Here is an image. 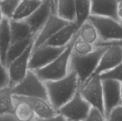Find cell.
Returning a JSON list of instances; mask_svg holds the SVG:
<instances>
[{
	"mask_svg": "<svg viewBox=\"0 0 122 121\" xmlns=\"http://www.w3.org/2000/svg\"></svg>",
	"mask_w": 122,
	"mask_h": 121,
	"instance_id": "cell-36",
	"label": "cell"
},
{
	"mask_svg": "<svg viewBox=\"0 0 122 121\" xmlns=\"http://www.w3.org/2000/svg\"><path fill=\"white\" fill-rule=\"evenodd\" d=\"M35 38H30L23 41H19L11 44L6 56V66L9 65L18 56H19L29 46V45L34 41Z\"/></svg>",
	"mask_w": 122,
	"mask_h": 121,
	"instance_id": "cell-24",
	"label": "cell"
},
{
	"mask_svg": "<svg viewBox=\"0 0 122 121\" xmlns=\"http://www.w3.org/2000/svg\"><path fill=\"white\" fill-rule=\"evenodd\" d=\"M66 47L43 45L33 50L29 62V69L35 71L47 66L59 56L64 51Z\"/></svg>",
	"mask_w": 122,
	"mask_h": 121,
	"instance_id": "cell-8",
	"label": "cell"
},
{
	"mask_svg": "<svg viewBox=\"0 0 122 121\" xmlns=\"http://www.w3.org/2000/svg\"><path fill=\"white\" fill-rule=\"evenodd\" d=\"M104 115L107 118L117 106L122 104V83L112 79H102Z\"/></svg>",
	"mask_w": 122,
	"mask_h": 121,
	"instance_id": "cell-10",
	"label": "cell"
},
{
	"mask_svg": "<svg viewBox=\"0 0 122 121\" xmlns=\"http://www.w3.org/2000/svg\"></svg>",
	"mask_w": 122,
	"mask_h": 121,
	"instance_id": "cell-38",
	"label": "cell"
},
{
	"mask_svg": "<svg viewBox=\"0 0 122 121\" xmlns=\"http://www.w3.org/2000/svg\"><path fill=\"white\" fill-rule=\"evenodd\" d=\"M36 1H42V0H36Z\"/></svg>",
	"mask_w": 122,
	"mask_h": 121,
	"instance_id": "cell-37",
	"label": "cell"
},
{
	"mask_svg": "<svg viewBox=\"0 0 122 121\" xmlns=\"http://www.w3.org/2000/svg\"><path fill=\"white\" fill-rule=\"evenodd\" d=\"M78 36V31L73 37L64 51L47 66L34 71L39 78L44 82L60 79L69 73V61L73 51V45Z\"/></svg>",
	"mask_w": 122,
	"mask_h": 121,
	"instance_id": "cell-3",
	"label": "cell"
},
{
	"mask_svg": "<svg viewBox=\"0 0 122 121\" xmlns=\"http://www.w3.org/2000/svg\"><path fill=\"white\" fill-rule=\"evenodd\" d=\"M106 118L107 121H122V104L115 107Z\"/></svg>",
	"mask_w": 122,
	"mask_h": 121,
	"instance_id": "cell-31",
	"label": "cell"
},
{
	"mask_svg": "<svg viewBox=\"0 0 122 121\" xmlns=\"http://www.w3.org/2000/svg\"><path fill=\"white\" fill-rule=\"evenodd\" d=\"M69 22L70 21H66L59 17L56 14L51 13L45 24L36 36L34 41L33 50H35L43 46L58 31H59Z\"/></svg>",
	"mask_w": 122,
	"mask_h": 121,
	"instance_id": "cell-11",
	"label": "cell"
},
{
	"mask_svg": "<svg viewBox=\"0 0 122 121\" xmlns=\"http://www.w3.org/2000/svg\"><path fill=\"white\" fill-rule=\"evenodd\" d=\"M51 13H54L53 0H42L39 6L24 19L35 36L41 29Z\"/></svg>",
	"mask_w": 122,
	"mask_h": 121,
	"instance_id": "cell-12",
	"label": "cell"
},
{
	"mask_svg": "<svg viewBox=\"0 0 122 121\" xmlns=\"http://www.w3.org/2000/svg\"><path fill=\"white\" fill-rule=\"evenodd\" d=\"M90 5L91 15L107 16L120 21L118 0H90Z\"/></svg>",
	"mask_w": 122,
	"mask_h": 121,
	"instance_id": "cell-15",
	"label": "cell"
},
{
	"mask_svg": "<svg viewBox=\"0 0 122 121\" xmlns=\"http://www.w3.org/2000/svg\"><path fill=\"white\" fill-rule=\"evenodd\" d=\"M76 9V23L79 29L82 24L86 21L91 15L90 0H75Z\"/></svg>",
	"mask_w": 122,
	"mask_h": 121,
	"instance_id": "cell-25",
	"label": "cell"
},
{
	"mask_svg": "<svg viewBox=\"0 0 122 121\" xmlns=\"http://www.w3.org/2000/svg\"><path fill=\"white\" fill-rule=\"evenodd\" d=\"M14 99H20L27 102L32 108L35 115L39 118H51L58 114L57 111L52 106L49 101L40 98L24 97L13 96Z\"/></svg>",
	"mask_w": 122,
	"mask_h": 121,
	"instance_id": "cell-14",
	"label": "cell"
},
{
	"mask_svg": "<svg viewBox=\"0 0 122 121\" xmlns=\"http://www.w3.org/2000/svg\"><path fill=\"white\" fill-rule=\"evenodd\" d=\"M9 24L11 36V44L36 37L25 20L9 19Z\"/></svg>",
	"mask_w": 122,
	"mask_h": 121,
	"instance_id": "cell-17",
	"label": "cell"
},
{
	"mask_svg": "<svg viewBox=\"0 0 122 121\" xmlns=\"http://www.w3.org/2000/svg\"><path fill=\"white\" fill-rule=\"evenodd\" d=\"M34 41L7 67L9 76V86L12 87L24 79L29 71V62L33 51Z\"/></svg>",
	"mask_w": 122,
	"mask_h": 121,
	"instance_id": "cell-9",
	"label": "cell"
},
{
	"mask_svg": "<svg viewBox=\"0 0 122 121\" xmlns=\"http://www.w3.org/2000/svg\"><path fill=\"white\" fill-rule=\"evenodd\" d=\"M92 106L78 91L73 98L58 110L67 121H84L89 115Z\"/></svg>",
	"mask_w": 122,
	"mask_h": 121,
	"instance_id": "cell-7",
	"label": "cell"
},
{
	"mask_svg": "<svg viewBox=\"0 0 122 121\" xmlns=\"http://www.w3.org/2000/svg\"><path fill=\"white\" fill-rule=\"evenodd\" d=\"M88 19L96 27L99 41H110L122 39V21L111 17L96 15H90Z\"/></svg>",
	"mask_w": 122,
	"mask_h": 121,
	"instance_id": "cell-5",
	"label": "cell"
},
{
	"mask_svg": "<svg viewBox=\"0 0 122 121\" xmlns=\"http://www.w3.org/2000/svg\"><path fill=\"white\" fill-rule=\"evenodd\" d=\"M79 37L92 44L95 45L99 41V36L96 27L87 19L84 21L78 30Z\"/></svg>",
	"mask_w": 122,
	"mask_h": 121,
	"instance_id": "cell-23",
	"label": "cell"
},
{
	"mask_svg": "<svg viewBox=\"0 0 122 121\" xmlns=\"http://www.w3.org/2000/svg\"><path fill=\"white\" fill-rule=\"evenodd\" d=\"M102 79H112L122 84V61L113 69L100 75Z\"/></svg>",
	"mask_w": 122,
	"mask_h": 121,
	"instance_id": "cell-28",
	"label": "cell"
},
{
	"mask_svg": "<svg viewBox=\"0 0 122 121\" xmlns=\"http://www.w3.org/2000/svg\"><path fill=\"white\" fill-rule=\"evenodd\" d=\"M4 15H3V13H2V11H1V9H0V24H1V21H2V20H3V19H4Z\"/></svg>",
	"mask_w": 122,
	"mask_h": 121,
	"instance_id": "cell-35",
	"label": "cell"
},
{
	"mask_svg": "<svg viewBox=\"0 0 122 121\" xmlns=\"http://www.w3.org/2000/svg\"><path fill=\"white\" fill-rule=\"evenodd\" d=\"M36 121H67V120L61 114L58 113L56 116L51 117V118H37L36 119Z\"/></svg>",
	"mask_w": 122,
	"mask_h": 121,
	"instance_id": "cell-33",
	"label": "cell"
},
{
	"mask_svg": "<svg viewBox=\"0 0 122 121\" xmlns=\"http://www.w3.org/2000/svg\"><path fill=\"white\" fill-rule=\"evenodd\" d=\"M21 0H0V9L4 17L9 19Z\"/></svg>",
	"mask_w": 122,
	"mask_h": 121,
	"instance_id": "cell-27",
	"label": "cell"
},
{
	"mask_svg": "<svg viewBox=\"0 0 122 121\" xmlns=\"http://www.w3.org/2000/svg\"><path fill=\"white\" fill-rule=\"evenodd\" d=\"M79 92L92 108L99 110L104 114L102 79L100 76H93L89 78L79 86Z\"/></svg>",
	"mask_w": 122,
	"mask_h": 121,
	"instance_id": "cell-6",
	"label": "cell"
},
{
	"mask_svg": "<svg viewBox=\"0 0 122 121\" xmlns=\"http://www.w3.org/2000/svg\"><path fill=\"white\" fill-rule=\"evenodd\" d=\"M55 14L66 21H75L76 18L75 0H57Z\"/></svg>",
	"mask_w": 122,
	"mask_h": 121,
	"instance_id": "cell-19",
	"label": "cell"
},
{
	"mask_svg": "<svg viewBox=\"0 0 122 121\" xmlns=\"http://www.w3.org/2000/svg\"><path fill=\"white\" fill-rule=\"evenodd\" d=\"M84 121H107V118L99 110L92 107L89 115Z\"/></svg>",
	"mask_w": 122,
	"mask_h": 121,
	"instance_id": "cell-30",
	"label": "cell"
},
{
	"mask_svg": "<svg viewBox=\"0 0 122 121\" xmlns=\"http://www.w3.org/2000/svg\"><path fill=\"white\" fill-rule=\"evenodd\" d=\"M107 47H97L86 55H78L72 51L69 66V71H74L79 78V86L90 78L95 71L99 60Z\"/></svg>",
	"mask_w": 122,
	"mask_h": 121,
	"instance_id": "cell-2",
	"label": "cell"
},
{
	"mask_svg": "<svg viewBox=\"0 0 122 121\" xmlns=\"http://www.w3.org/2000/svg\"><path fill=\"white\" fill-rule=\"evenodd\" d=\"M9 86V76L6 66L0 60V89Z\"/></svg>",
	"mask_w": 122,
	"mask_h": 121,
	"instance_id": "cell-29",
	"label": "cell"
},
{
	"mask_svg": "<svg viewBox=\"0 0 122 121\" xmlns=\"http://www.w3.org/2000/svg\"><path fill=\"white\" fill-rule=\"evenodd\" d=\"M16 101L14 106V115L18 121H31L35 117V113L31 106L26 101L20 99H14Z\"/></svg>",
	"mask_w": 122,
	"mask_h": 121,
	"instance_id": "cell-22",
	"label": "cell"
},
{
	"mask_svg": "<svg viewBox=\"0 0 122 121\" xmlns=\"http://www.w3.org/2000/svg\"><path fill=\"white\" fill-rule=\"evenodd\" d=\"M42 1L21 0L16 6L11 19L24 20L28 18L41 4Z\"/></svg>",
	"mask_w": 122,
	"mask_h": 121,
	"instance_id": "cell-20",
	"label": "cell"
},
{
	"mask_svg": "<svg viewBox=\"0 0 122 121\" xmlns=\"http://www.w3.org/2000/svg\"><path fill=\"white\" fill-rule=\"evenodd\" d=\"M49 101L57 111L70 101L79 88L77 75L74 71H69L64 77L55 80L45 81Z\"/></svg>",
	"mask_w": 122,
	"mask_h": 121,
	"instance_id": "cell-1",
	"label": "cell"
},
{
	"mask_svg": "<svg viewBox=\"0 0 122 121\" xmlns=\"http://www.w3.org/2000/svg\"><path fill=\"white\" fill-rule=\"evenodd\" d=\"M122 61V48L117 46H107L102 54L92 76H100L101 74L113 69Z\"/></svg>",
	"mask_w": 122,
	"mask_h": 121,
	"instance_id": "cell-13",
	"label": "cell"
},
{
	"mask_svg": "<svg viewBox=\"0 0 122 121\" xmlns=\"http://www.w3.org/2000/svg\"><path fill=\"white\" fill-rule=\"evenodd\" d=\"M11 88L14 96L40 98L49 101L44 82L39 78L34 71L30 69L24 79L12 86Z\"/></svg>",
	"mask_w": 122,
	"mask_h": 121,
	"instance_id": "cell-4",
	"label": "cell"
},
{
	"mask_svg": "<svg viewBox=\"0 0 122 121\" xmlns=\"http://www.w3.org/2000/svg\"><path fill=\"white\" fill-rule=\"evenodd\" d=\"M12 88L6 86L0 89V116L13 114L14 110Z\"/></svg>",
	"mask_w": 122,
	"mask_h": 121,
	"instance_id": "cell-21",
	"label": "cell"
},
{
	"mask_svg": "<svg viewBox=\"0 0 122 121\" xmlns=\"http://www.w3.org/2000/svg\"><path fill=\"white\" fill-rule=\"evenodd\" d=\"M118 14L120 21H122V0H118Z\"/></svg>",
	"mask_w": 122,
	"mask_h": 121,
	"instance_id": "cell-34",
	"label": "cell"
},
{
	"mask_svg": "<svg viewBox=\"0 0 122 121\" xmlns=\"http://www.w3.org/2000/svg\"><path fill=\"white\" fill-rule=\"evenodd\" d=\"M79 27L76 21L69 22L59 31H58L44 45L58 47L66 46L77 33Z\"/></svg>",
	"mask_w": 122,
	"mask_h": 121,
	"instance_id": "cell-16",
	"label": "cell"
},
{
	"mask_svg": "<svg viewBox=\"0 0 122 121\" xmlns=\"http://www.w3.org/2000/svg\"><path fill=\"white\" fill-rule=\"evenodd\" d=\"M11 36L9 19L4 17L0 24V60L6 66V56L11 45Z\"/></svg>",
	"mask_w": 122,
	"mask_h": 121,
	"instance_id": "cell-18",
	"label": "cell"
},
{
	"mask_svg": "<svg viewBox=\"0 0 122 121\" xmlns=\"http://www.w3.org/2000/svg\"><path fill=\"white\" fill-rule=\"evenodd\" d=\"M97 47L95 45L88 43L79 37V34L74 42L73 52L78 55H86L93 52Z\"/></svg>",
	"mask_w": 122,
	"mask_h": 121,
	"instance_id": "cell-26",
	"label": "cell"
},
{
	"mask_svg": "<svg viewBox=\"0 0 122 121\" xmlns=\"http://www.w3.org/2000/svg\"><path fill=\"white\" fill-rule=\"evenodd\" d=\"M110 46H117L122 48V39L117 41H99L96 44V47H107Z\"/></svg>",
	"mask_w": 122,
	"mask_h": 121,
	"instance_id": "cell-32",
	"label": "cell"
},
{
	"mask_svg": "<svg viewBox=\"0 0 122 121\" xmlns=\"http://www.w3.org/2000/svg\"></svg>",
	"mask_w": 122,
	"mask_h": 121,
	"instance_id": "cell-39",
	"label": "cell"
}]
</instances>
